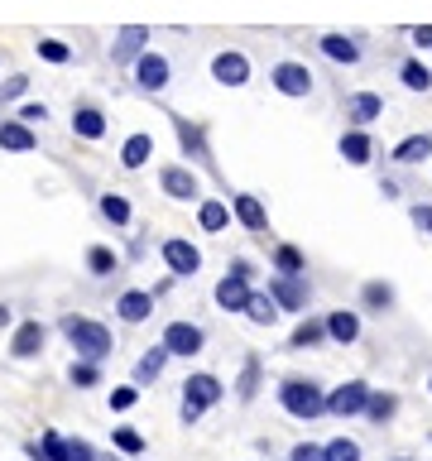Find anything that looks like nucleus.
I'll return each mask as SVG.
<instances>
[{
	"label": "nucleus",
	"instance_id": "nucleus-1",
	"mask_svg": "<svg viewBox=\"0 0 432 461\" xmlns=\"http://www.w3.org/2000/svg\"><path fill=\"white\" fill-rule=\"evenodd\" d=\"M279 403H284V413L302 418V423H312V418H322V413H327L322 384H317V380H298V375L279 384Z\"/></svg>",
	"mask_w": 432,
	"mask_h": 461
},
{
	"label": "nucleus",
	"instance_id": "nucleus-2",
	"mask_svg": "<svg viewBox=\"0 0 432 461\" xmlns=\"http://www.w3.org/2000/svg\"><path fill=\"white\" fill-rule=\"evenodd\" d=\"M63 337L72 341V351L82 360H106L111 356V331L92 322V317H63Z\"/></svg>",
	"mask_w": 432,
	"mask_h": 461
},
{
	"label": "nucleus",
	"instance_id": "nucleus-3",
	"mask_svg": "<svg viewBox=\"0 0 432 461\" xmlns=\"http://www.w3.org/2000/svg\"><path fill=\"white\" fill-rule=\"evenodd\" d=\"M221 394H226V384L216 380V375H207V370L187 375L183 380V423H197L212 403H221Z\"/></svg>",
	"mask_w": 432,
	"mask_h": 461
},
{
	"label": "nucleus",
	"instance_id": "nucleus-4",
	"mask_svg": "<svg viewBox=\"0 0 432 461\" xmlns=\"http://www.w3.org/2000/svg\"><path fill=\"white\" fill-rule=\"evenodd\" d=\"M370 394H374V389L365 380H346V384H337L327 394V413L331 418H360L370 409Z\"/></svg>",
	"mask_w": 432,
	"mask_h": 461
},
{
	"label": "nucleus",
	"instance_id": "nucleus-5",
	"mask_svg": "<svg viewBox=\"0 0 432 461\" xmlns=\"http://www.w3.org/2000/svg\"><path fill=\"white\" fill-rule=\"evenodd\" d=\"M269 294L279 298L284 312H302V308H308V298H312V288H308L302 274H279V279H269Z\"/></svg>",
	"mask_w": 432,
	"mask_h": 461
},
{
	"label": "nucleus",
	"instance_id": "nucleus-6",
	"mask_svg": "<svg viewBox=\"0 0 432 461\" xmlns=\"http://www.w3.org/2000/svg\"><path fill=\"white\" fill-rule=\"evenodd\" d=\"M212 77L221 86H245V82H250V63H245V53L226 49V53L212 58Z\"/></svg>",
	"mask_w": 432,
	"mask_h": 461
},
{
	"label": "nucleus",
	"instance_id": "nucleus-7",
	"mask_svg": "<svg viewBox=\"0 0 432 461\" xmlns=\"http://www.w3.org/2000/svg\"><path fill=\"white\" fill-rule=\"evenodd\" d=\"M202 341H207V337H202L197 322H168L164 327V346H168L173 356H197Z\"/></svg>",
	"mask_w": 432,
	"mask_h": 461
},
{
	"label": "nucleus",
	"instance_id": "nucleus-8",
	"mask_svg": "<svg viewBox=\"0 0 432 461\" xmlns=\"http://www.w3.org/2000/svg\"><path fill=\"white\" fill-rule=\"evenodd\" d=\"M250 284H245V274H226L221 284H216V308H226V312H245L250 308Z\"/></svg>",
	"mask_w": 432,
	"mask_h": 461
},
{
	"label": "nucleus",
	"instance_id": "nucleus-9",
	"mask_svg": "<svg viewBox=\"0 0 432 461\" xmlns=\"http://www.w3.org/2000/svg\"><path fill=\"white\" fill-rule=\"evenodd\" d=\"M164 265H168L173 274H183V279H187V274H197V269H202V255H197V245H193V240H178V236H173V240H164Z\"/></svg>",
	"mask_w": 432,
	"mask_h": 461
},
{
	"label": "nucleus",
	"instance_id": "nucleus-10",
	"mask_svg": "<svg viewBox=\"0 0 432 461\" xmlns=\"http://www.w3.org/2000/svg\"><path fill=\"white\" fill-rule=\"evenodd\" d=\"M115 317H121V322H149L154 317V294H144V288H125L121 294V303H115Z\"/></svg>",
	"mask_w": 432,
	"mask_h": 461
},
{
	"label": "nucleus",
	"instance_id": "nucleus-11",
	"mask_svg": "<svg viewBox=\"0 0 432 461\" xmlns=\"http://www.w3.org/2000/svg\"><path fill=\"white\" fill-rule=\"evenodd\" d=\"M274 86H279L284 96H308L312 92V72L302 68V63H279L274 68V77H269Z\"/></svg>",
	"mask_w": 432,
	"mask_h": 461
},
{
	"label": "nucleus",
	"instance_id": "nucleus-12",
	"mask_svg": "<svg viewBox=\"0 0 432 461\" xmlns=\"http://www.w3.org/2000/svg\"><path fill=\"white\" fill-rule=\"evenodd\" d=\"M135 82L149 86V92L168 86V58H164V53H144V58H135Z\"/></svg>",
	"mask_w": 432,
	"mask_h": 461
},
{
	"label": "nucleus",
	"instance_id": "nucleus-13",
	"mask_svg": "<svg viewBox=\"0 0 432 461\" xmlns=\"http://www.w3.org/2000/svg\"><path fill=\"white\" fill-rule=\"evenodd\" d=\"M43 337H49V331H43L39 322H20V327H14V337H10V356H14V360L39 356V351H43Z\"/></svg>",
	"mask_w": 432,
	"mask_h": 461
},
{
	"label": "nucleus",
	"instance_id": "nucleus-14",
	"mask_svg": "<svg viewBox=\"0 0 432 461\" xmlns=\"http://www.w3.org/2000/svg\"><path fill=\"white\" fill-rule=\"evenodd\" d=\"M327 337L331 341H341V346H351L360 337V317L351 308H337V312H327Z\"/></svg>",
	"mask_w": 432,
	"mask_h": 461
},
{
	"label": "nucleus",
	"instance_id": "nucleus-15",
	"mask_svg": "<svg viewBox=\"0 0 432 461\" xmlns=\"http://www.w3.org/2000/svg\"><path fill=\"white\" fill-rule=\"evenodd\" d=\"M0 149H10V154L34 149V130H29V121H0Z\"/></svg>",
	"mask_w": 432,
	"mask_h": 461
},
{
	"label": "nucleus",
	"instance_id": "nucleus-16",
	"mask_svg": "<svg viewBox=\"0 0 432 461\" xmlns=\"http://www.w3.org/2000/svg\"><path fill=\"white\" fill-rule=\"evenodd\" d=\"M144 39H149V29H140V24L121 29V34H115V49H111V58H115V63H130V58H144V53H140V49H144Z\"/></svg>",
	"mask_w": 432,
	"mask_h": 461
},
{
	"label": "nucleus",
	"instance_id": "nucleus-17",
	"mask_svg": "<svg viewBox=\"0 0 432 461\" xmlns=\"http://www.w3.org/2000/svg\"><path fill=\"white\" fill-rule=\"evenodd\" d=\"M168 346L158 341V346H149V351L140 356V366H135V384H149V380H158V375H164V366H168Z\"/></svg>",
	"mask_w": 432,
	"mask_h": 461
},
{
	"label": "nucleus",
	"instance_id": "nucleus-18",
	"mask_svg": "<svg viewBox=\"0 0 432 461\" xmlns=\"http://www.w3.org/2000/svg\"><path fill=\"white\" fill-rule=\"evenodd\" d=\"M230 212L240 216V226H250V230H265L269 226V212H265V202L250 197V193H240L236 202H230Z\"/></svg>",
	"mask_w": 432,
	"mask_h": 461
},
{
	"label": "nucleus",
	"instance_id": "nucleus-19",
	"mask_svg": "<svg viewBox=\"0 0 432 461\" xmlns=\"http://www.w3.org/2000/svg\"><path fill=\"white\" fill-rule=\"evenodd\" d=\"M72 130H77L82 140H101L106 135V115H101L96 106H77L72 111Z\"/></svg>",
	"mask_w": 432,
	"mask_h": 461
},
{
	"label": "nucleus",
	"instance_id": "nucleus-20",
	"mask_svg": "<svg viewBox=\"0 0 432 461\" xmlns=\"http://www.w3.org/2000/svg\"><path fill=\"white\" fill-rule=\"evenodd\" d=\"M279 298H274V294H255L250 298V308H245V317H250V322L255 327H274V322H279Z\"/></svg>",
	"mask_w": 432,
	"mask_h": 461
},
{
	"label": "nucleus",
	"instance_id": "nucleus-21",
	"mask_svg": "<svg viewBox=\"0 0 432 461\" xmlns=\"http://www.w3.org/2000/svg\"><path fill=\"white\" fill-rule=\"evenodd\" d=\"M164 193L193 202V197H197V178H193L187 168H164Z\"/></svg>",
	"mask_w": 432,
	"mask_h": 461
},
{
	"label": "nucleus",
	"instance_id": "nucleus-22",
	"mask_svg": "<svg viewBox=\"0 0 432 461\" xmlns=\"http://www.w3.org/2000/svg\"><path fill=\"white\" fill-rule=\"evenodd\" d=\"M322 53L331 58V63H360L356 39H346V34H322Z\"/></svg>",
	"mask_w": 432,
	"mask_h": 461
},
{
	"label": "nucleus",
	"instance_id": "nucleus-23",
	"mask_svg": "<svg viewBox=\"0 0 432 461\" xmlns=\"http://www.w3.org/2000/svg\"><path fill=\"white\" fill-rule=\"evenodd\" d=\"M149 154H154V140L149 135H130L125 149H121V164L125 168H144V164H149Z\"/></svg>",
	"mask_w": 432,
	"mask_h": 461
},
{
	"label": "nucleus",
	"instance_id": "nucleus-24",
	"mask_svg": "<svg viewBox=\"0 0 432 461\" xmlns=\"http://www.w3.org/2000/svg\"><path fill=\"white\" fill-rule=\"evenodd\" d=\"M370 149H374V144H370L365 130H346V135H341V154L351 158V164H370Z\"/></svg>",
	"mask_w": 432,
	"mask_h": 461
},
{
	"label": "nucleus",
	"instance_id": "nucleus-25",
	"mask_svg": "<svg viewBox=\"0 0 432 461\" xmlns=\"http://www.w3.org/2000/svg\"><path fill=\"white\" fill-rule=\"evenodd\" d=\"M34 456L39 461H68V438H63V432H43V438H39V447H34Z\"/></svg>",
	"mask_w": 432,
	"mask_h": 461
},
{
	"label": "nucleus",
	"instance_id": "nucleus-26",
	"mask_svg": "<svg viewBox=\"0 0 432 461\" xmlns=\"http://www.w3.org/2000/svg\"><path fill=\"white\" fill-rule=\"evenodd\" d=\"M374 115H384V101L374 96V92H360V96L351 101V121H356V125H370Z\"/></svg>",
	"mask_w": 432,
	"mask_h": 461
},
{
	"label": "nucleus",
	"instance_id": "nucleus-27",
	"mask_svg": "<svg viewBox=\"0 0 432 461\" xmlns=\"http://www.w3.org/2000/svg\"><path fill=\"white\" fill-rule=\"evenodd\" d=\"M428 154H432V135H413V140H403L394 149L399 164H418V158H428Z\"/></svg>",
	"mask_w": 432,
	"mask_h": 461
},
{
	"label": "nucleus",
	"instance_id": "nucleus-28",
	"mask_svg": "<svg viewBox=\"0 0 432 461\" xmlns=\"http://www.w3.org/2000/svg\"><path fill=\"white\" fill-rule=\"evenodd\" d=\"M197 221H202V230H221V226L230 221V207H226V202H202V207H197Z\"/></svg>",
	"mask_w": 432,
	"mask_h": 461
},
{
	"label": "nucleus",
	"instance_id": "nucleus-29",
	"mask_svg": "<svg viewBox=\"0 0 432 461\" xmlns=\"http://www.w3.org/2000/svg\"><path fill=\"white\" fill-rule=\"evenodd\" d=\"M394 413H399V399L394 394H370V409H365L370 423H389Z\"/></svg>",
	"mask_w": 432,
	"mask_h": 461
},
{
	"label": "nucleus",
	"instance_id": "nucleus-30",
	"mask_svg": "<svg viewBox=\"0 0 432 461\" xmlns=\"http://www.w3.org/2000/svg\"><path fill=\"white\" fill-rule=\"evenodd\" d=\"M96 366H101V360H72V370H68V380H72V384H77V389H92V384L101 380V370H96Z\"/></svg>",
	"mask_w": 432,
	"mask_h": 461
},
{
	"label": "nucleus",
	"instance_id": "nucleus-31",
	"mask_svg": "<svg viewBox=\"0 0 432 461\" xmlns=\"http://www.w3.org/2000/svg\"><path fill=\"white\" fill-rule=\"evenodd\" d=\"M101 216H106V221H115V226H125V221H130V202H125L121 193H106V197H101Z\"/></svg>",
	"mask_w": 432,
	"mask_h": 461
},
{
	"label": "nucleus",
	"instance_id": "nucleus-32",
	"mask_svg": "<svg viewBox=\"0 0 432 461\" xmlns=\"http://www.w3.org/2000/svg\"><path fill=\"white\" fill-rule=\"evenodd\" d=\"M111 442L121 447L125 456H140V452H144V432H140V428H115V432H111Z\"/></svg>",
	"mask_w": 432,
	"mask_h": 461
},
{
	"label": "nucleus",
	"instance_id": "nucleus-33",
	"mask_svg": "<svg viewBox=\"0 0 432 461\" xmlns=\"http://www.w3.org/2000/svg\"><path fill=\"white\" fill-rule=\"evenodd\" d=\"M236 394H240L245 403H250V399L259 394V360H255V356L245 360V370H240V384H236Z\"/></svg>",
	"mask_w": 432,
	"mask_h": 461
},
{
	"label": "nucleus",
	"instance_id": "nucleus-34",
	"mask_svg": "<svg viewBox=\"0 0 432 461\" xmlns=\"http://www.w3.org/2000/svg\"><path fill=\"white\" fill-rule=\"evenodd\" d=\"M322 337H327V322H298L293 327V346H298V351H308V346H317Z\"/></svg>",
	"mask_w": 432,
	"mask_h": 461
},
{
	"label": "nucleus",
	"instance_id": "nucleus-35",
	"mask_svg": "<svg viewBox=\"0 0 432 461\" xmlns=\"http://www.w3.org/2000/svg\"><path fill=\"white\" fill-rule=\"evenodd\" d=\"M322 452H327V461H360V442H351V438H331Z\"/></svg>",
	"mask_w": 432,
	"mask_h": 461
},
{
	"label": "nucleus",
	"instance_id": "nucleus-36",
	"mask_svg": "<svg viewBox=\"0 0 432 461\" xmlns=\"http://www.w3.org/2000/svg\"><path fill=\"white\" fill-rule=\"evenodd\" d=\"M399 77H403V86H413V92H428V86H432V72L423 63H403Z\"/></svg>",
	"mask_w": 432,
	"mask_h": 461
},
{
	"label": "nucleus",
	"instance_id": "nucleus-37",
	"mask_svg": "<svg viewBox=\"0 0 432 461\" xmlns=\"http://www.w3.org/2000/svg\"><path fill=\"white\" fill-rule=\"evenodd\" d=\"M389 303H394V288H389V284H365V308L384 312Z\"/></svg>",
	"mask_w": 432,
	"mask_h": 461
},
{
	"label": "nucleus",
	"instance_id": "nucleus-38",
	"mask_svg": "<svg viewBox=\"0 0 432 461\" xmlns=\"http://www.w3.org/2000/svg\"><path fill=\"white\" fill-rule=\"evenodd\" d=\"M274 265H279V274H302V255L293 245H279V250H274Z\"/></svg>",
	"mask_w": 432,
	"mask_h": 461
},
{
	"label": "nucleus",
	"instance_id": "nucleus-39",
	"mask_svg": "<svg viewBox=\"0 0 432 461\" xmlns=\"http://www.w3.org/2000/svg\"><path fill=\"white\" fill-rule=\"evenodd\" d=\"M135 399H140V384H115V389H111V409H115V413L135 409Z\"/></svg>",
	"mask_w": 432,
	"mask_h": 461
},
{
	"label": "nucleus",
	"instance_id": "nucleus-40",
	"mask_svg": "<svg viewBox=\"0 0 432 461\" xmlns=\"http://www.w3.org/2000/svg\"><path fill=\"white\" fill-rule=\"evenodd\" d=\"M39 58H43V63H68V43L63 39H39Z\"/></svg>",
	"mask_w": 432,
	"mask_h": 461
},
{
	"label": "nucleus",
	"instance_id": "nucleus-41",
	"mask_svg": "<svg viewBox=\"0 0 432 461\" xmlns=\"http://www.w3.org/2000/svg\"><path fill=\"white\" fill-rule=\"evenodd\" d=\"M86 265H92V274H111L115 269V255L106 250V245H96V250L86 255Z\"/></svg>",
	"mask_w": 432,
	"mask_h": 461
},
{
	"label": "nucleus",
	"instance_id": "nucleus-42",
	"mask_svg": "<svg viewBox=\"0 0 432 461\" xmlns=\"http://www.w3.org/2000/svg\"><path fill=\"white\" fill-rule=\"evenodd\" d=\"M288 461H327V452L317 442H298L293 452H288Z\"/></svg>",
	"mask_w": 432,
	"mask_h": 461
},
{
	"label": "nucleus",
	"instance_id": "nucleus-43",
	"mask_svg": "<svg viewBox=\"0 0 432 461\" xmlns=\"http://www.w3.org/2000/svg\"><path fill=\"white\" fill-rule=\"evenodd\" d=\"M68 461H96L92 442H82V438H68Z\"/></svg>",
	"mask_w": 432,
	"mask_h": 461
},
{
	"label": "nucleus",
	"instance_id": "nucleus-44",
	"mask_svg": "<svg viewBox=\"0 0 432 461\" xmlns=\"http://www.w3.org/2000/svg\"><path fill=\"white\" fill-rule=\"evenodd\" d=\"M20 121H29V125L39 121V125H43V121H49V106H43V101H29V106L20 111Z\"/></svg>",
	"mask_w": 432,
	"mask_h": 461
},
{
	"label": "nucleus",
	"instance_id": "nucleus-45",
	"mask_svg": "<svg viewBox=\"0 0 432 461\" xmlns=\"http://www.w3.org/2000/svg\"><path fill=\"white\" fill-rule=\"evenodd\" d=\"M413 226H423V230H432V207L423 202V207H413Z\"/></svg>",
	"mask_w": 432,
	"mask_h": 461
},
{
	"label": "nucleus",
	"instance_id": "nucleus-46",
	"mask_svg": "<svg viewBox=\"0 0 432 461\" xmlns=\"http://www.w3.org/2000/svg\"><path fill=\"white\" fill-rule=\"evenodd\" d=\"M24 86H29L24 77H10L5 86H0V92H5V96H24Z\"/></svg>",
	"mask_w": 432,
	"mask_h": 461
},
{
	"label": "nucleus",
	"instance_id": "nucleus-47",
	"mask_svg": "<svg viewBox=\"0 0 432 461\" xmlns=\"http://www.w3.org/2000/svg\"><path fill=\"white\" fill-rule=\"evenodd\" d=\"M413 43H423V49H432V24H418V29H413Z\"/></svg>",
	"mask_w": 432,
	"mask_h": 461
},
{
	"label": "nucleus",
	"instance_id": "nucleus-48",
	"mask_svg": "<svg viewBox=\"0 0 432 461\" xmlns=\"http://www.w3.org/2000/svg\"><path fill=\"white\" fill-rule=\"evenodd\" d=\"M0 327H10V308H5V303H0Z\"/></svg>",
	"mask_w": 432,
	"mask_h": 461
},
{
	"label": "nucleus",
	"instance_id": "nucleus-49",
	"mask_svg": "<svg viewBox=\"0 0 432 461\" xmlns=\"http://www.w3.org/2000/svg\"><path fill=\"white\" fill-rule=\"evenodd\" d=\"M394 461H409V456H394Z\"/></svg>",
	"mask_w": 432,
	"mask_h": 461
},
{
	"label": "nucleus",
	"instance_id": "nucleus-50",
	"mask_svg": "<svg viewBox=\"0 0 432 461\" xmlns=\"http://www.w3.org/2000/svg\"><path fill=\"white\" fill-rule=\"evenodd\" d=\"M428 389H432V380H428Z\"/></svg>",
	"mask_w": 432,
	"mask_h": 461
}]
</instances>
